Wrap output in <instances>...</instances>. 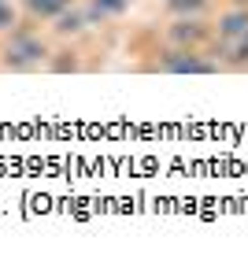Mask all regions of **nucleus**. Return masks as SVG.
Segmentation results:
<instances>
[{"label":"nucleus","mask_w":248,"mask_h":259,"mask_svg":"<svg viewBox=\"0 0 248 259\" xmlns=\"http://www.w3.org/2000/svg\"><path fill=\"white\" fill-rule=\"evenodd\" d=\"M45 56H49V49H45L41 37H33V33H15L11 45L4 49V63L15 67V70H26V67H37Z\"/></svg>","instance_id":"f257e3e1"},{"label":"nucleus","mask_w":248,"mask_h":259,"mask_svg":"<svg viewBox=\"0 0 248 259\" xmlns=\"http://www.w3.org/2000/svg\"><path fill=\"white\" fill-rule=\"evenodd\" d=\"M159 70H167V74H215V63L196 56V52H189V49H178L171 56H163Z\"/></svg>","instance_id":"f03ea898"},{"label":"nucleus","mask_w":248,"mask_h":259,"mask_svg":"<svg viewBox=\"0 0 248 259\" xmlns=\"http://www.w3.org/2000/svg\"><path fill=\"white\" fill-rule=\"evenodd\" d=\"M130 4H134V0H89L86 19H89V22H97V19H108V15H122Z\"/></svg>","instance_id":"7ed1b4c3"},{"label":"nucleus","mask_w":248,"mask_h":259,"mask_svg":"<svg viewBox=\"0 0 248 259\" xmlns=\"http://www.w3.org/2000/svg\"><path fill=\"white\" fill-rule=\"evenodd\" d=\"M219 33H222V37H230V41H237L241 33H248V11L237 8V11H230V15H222Z\"/></svg>","instance_id":"20e7f679"},{"label":"nucleus","mask_w":248,"mask_h":259,"mask_svg":"<svg viewBox=\"0 0 248 259\" xmlns=\"http://www.w3.org/2000/svg\"><path fill=\"white\" fill-rule=\"evenodd\" d=\"M33 15H41V19H56L60 11H67L70 8V0H22Z\"/></svg>","instance_id":"39448f33"},{"label":"nucleus","mask_w":248,"mask_h":259,"mask_svg":"<svg viewBox=\"0 0 248 259\" xmlns=\"http://www.w3.org/2000/svg\"><path fill=\"white\" fill-rule=\"evenodd\" d=\"M86 22H89L86 11H60V15H56V30L60 33H78Z\"/></svg>","instance_id":"423d86ee"},{"label":"nucleus","mask_w":248,"mask_h":259,"mask_svg":"<svg viewBox=\"0 0 248 259\" xmlns=\"http://www.w3.org/2000/svg\"><path fill=\"white\" fill-rule=\"evenodd\" d=\"M200 33H204V30H200V22H178V26L171 30V37L174 41H196Z\"/></svg>","instance_id":"0eeeda50"},{"label":"nucleus","mask_w":248,"mask_h":259,"mask_svg":"<svg viewBox=\"0 0 248 259\" xmlns=\"http://www.w3.org/2000/svg\"><path fill=\"white\" fill-rule=\"evenodd\" d=\"M167 8L174 11V15H189V11L208 8V0H167Z\"/></svg>","instance_id":"6e6552de"},{"label":"nucleus","mask_w":248,"mask_h":259,"mask_svg":"<svg viewBox=\"0 0 248 259\" xmlns=\"http://www.w3.org/2000/svg\"><path fill=\"white\" fill-rule=\"evenodd\" d=\"M11 26H15V8L8 0H0V30H11Z\"/></svg>","instance_id":"1a4fd4ad"},{"label":"nucleus","mask_w":248,"mask_h":259,"mask_svg":"<svg viewBox=\"0 0 248 259\" xmlns=\"http://www.w3.org/2000/svg\"><path fill=\"white\" fill-rule=\"evenodd\" d=\"M233 60H237V63H248V33H241L237 45H233Z\"/></svg>","instance_id":"9d476101"},{"label":"nucleus","mask_w":248,"mask_h":259,"mask_svg":"<svg viewBox=\"0 0 248 259\" xmlns=\"http://www.w3.org/2000/svg\"><path fill=\"white\" fill-rule=\"evenodd\" d=\"M237 4H244V0H237Z\"/></svg>","instance_id":"9b49d317"}]
</instances>
